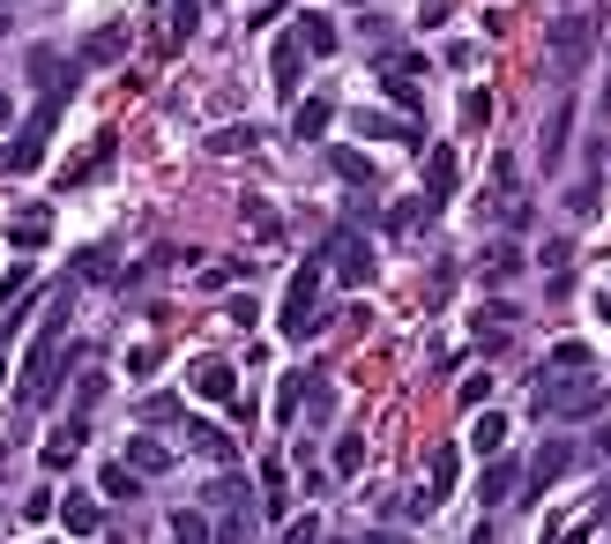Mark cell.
Returning a JSON list of instances; mask_svg holds the SVG:
<instances>
[{"label": "cell", "instance_id": "2", "mask_svg": "<svg viewBox=\"0 0 611 544\" xmlns=\"http://www.w3.org/2000/svg\"><path fill=\"white\" fill-rule=\"evenodd\" d=\"M321 276H328V261L306 253L298 276H291V298H284V335H314L321 329V306H314V298H321Z\"/></svg>", "mask_w": 611, "mask_h": 544}, {"label": "cell", "instance_id": "28", "mask_svg": "<svg viewBox=\"0 0 611 544\" xmlns=\"http://www.w3.org/2000/svg\"><path fill=\"white\" fill-rule=\"evenodd\" d=\"M172 544H209V515L179 507V515H172Z\"/></svg>", "mask_w": 611, "mask_h": 544}, {"label": "cell", "instance_id": "32", "mask_svg": "<svg viewBox=\"0 0 611 544\" xmlns=\"http://www.w3.org/2000/svg\"><path fill=\"white\" fill-rule=\"evenodd\" d=\"M492 120V90H462V127H485Z\"/></svg>", "mask_w": 611, "mask_h": 544}, {"label": "cell", "instance_id": "36", "mask_svg": "<svg viewBox=\"0 0 611 544\" xmlns=\"http://www.w3.org/2000/svg\"><path fill=\"white\" fill-rule=\"evenodd\" d=\"M209 150L224 157V150H254V127H224V134H209Z\"/></svg>", "mask_w": 611, "mask_h": 544}, {"label": "cell", "instance_id": "15", "mask_svg": "<svg viewBox=\"0 0 611 544\" xmlns=\"http://www.w3.org/2000/svg\"><path fill=\"white\" fill-rule=\"evenodd\" d=\"M8 239H15V247H23V253H38L45 239H52V216H45V210H23V216H15V224H8Z\"/></svg>", "mask_w": 611, "mask_h": 544}, {"label": "cell", "instance_id": "45", "mask_svg": "<svg viewBox=\"0 0 611 544\" xmlns=\"http://www.w3.org/2000/svg\"><path fill=\"white\" fill-rule=\"evenodd\" d=\"M597 515H611V485H604V493H597Z\"/></svg>", "mask_w": 611, "mask_h": 544}, {"label": "cell", "instance_id": "48", "mask_svg": "<svg viewBox=\"0 0 611 544\" xmlns=\"http://www.w3.org/2000/svg\"><path fill=\"white\" fill-rule=\"evenodd\" d=\"M0 8H15V0H0Z\"/></svg>", "mask_w": 611, "mask_h": 544}, {"label": "cell", "instance_id": "47", "mask_svg": "<svg viewBox=\"0 0 611 544\" xmlns=\"http://www.w3.org/2000/svg\"><path fill=\"white\" fill-rule=\"evenodd\" d=\"M0 172H8V150H0Z\"/></svg>", "mask_w": 611, "mask_h": 544}, {"label": "cell", "instance_id": "35", "mask_svg": "<svg viewBox=\"0 0 611 544\" xmlns=\"http://www.w3.org/2000/svg\"><path fill=\"white\" fill-rule=\"evenodd\" d=\"M277 544H321V522L314 515H298V522H284V537Z\"/></svg>", "mask_w": 611, "mask_h": 544}, {"label": "cell", "instance_id": "29", "mask_svg": "<svg viewBox=\"0 0 611 544\" xmlns=\"http://www.w3.org/2000/svg\"><path fill=\"white\" fill-rule=\"evenodd\" d=\"M97 485H105L113 500H134V493H142V477H134L127 462H105V477H97Z\"/></svg>", "mask_w": 611, "mask_h": 544}, {"label": "cell", "instance_id": "46", "mask_svg": "<svg viewBox=\"0 0 611 544\" xmlns=\"http://www.w3.org/2000/svg\"><path fill=\"white\" fill-rule=\"evenodd\" d=\"M604 113H611V68H604Z\"/></svg>", "mask_w": 611, "mask_h": 544}, {"label": "cell", "instance_id": "25", "mask_svg": "<svg viewBox=\"0 0 611 544\" xmlns=\"http://www.w3.org/2000/svg\"><path fill=\"white\" fill-rule=\"evenodd\" d=\"M60 522H68L75 537H90V530H97V500H90V493H68V500H60Z\"/></svg>", "mask_w": 611, "mask_h": 544}, {"label": "cell", "instance_id": "14", "mask_svg": "<svg viewBox=\"0 0 611 544\" xmlns=\"http://www.w3.org/2000/svg\"><path fill=\"white\" fill-rule=\"evenodd\" d=\"M127 52V23H105V31H97V38L82 45V60H90V68H113V60H120Z\"/></svg>", "mask_w": 611, "mask_h": 544}, {"label": "cell", "instance_id": "39", "mask_svg": "<svg viewBox=\"0 0 611 544\" xmlns=\"http://www.w3.org/2000/svg\"><path fill=\"white\" fill-rule=\"evenodd\" d=\"M142 418H150V425H172V418H179V395H150V403H142Z\"/></svg>", "mask_w": 611, "mask_h": 544}, {"label": "cell", "instance_id": "22", "mask_svg": "<svg viewBox=\"0 0 611 544\" xmlns=\"http://www.w3.org/2000/svg\"><path fill=\"white\" fill-rule=\"evenodd\" d=\"M328 470H336V477H359V470H366V440H359V433H343V440L328 448Z\"/></svg>", "mask_w": 611, "mask_h": 544}, {"label": "cell", "instance_id": "41", "mask_svg": "<svg viewBox=\"0 0 611 544\" xmlns=\"http://www.w3.org/2000/svg\"><path fill=\"white\" fill-rule=\"evenodd\" d=\"M544 298H552V306H567V298H574V276H567V269H552V284H544Z\"/></svg>", "mask_w": 611, "mask_h": 544}, {"label": "cell", "instance_id": "17", "mask_svg": "<svg viewBox=\"0 0 611 544\" xmlns=\"http://www.w3.org/2000/svg\"><path fill=\"white\" fill-rule=\"evenodd\" d=\"M425 202H388V216H380V232H388V239H410V232H425Z\"/></svg>", "mask_w": 611, "mask_h": 544}, {"label": "cell", "instance_id": "16", "mask_svg": "<svg viewBox=\"0 0 611 544\" xmlns=\"http://www.w3.org/2000/svg\"><path fill=\"white\" fill-rule=\"evenodd\" d=\"M164 462H172V448H164L157 433H142V440H134V448H127V470H134V477H157Z\"/></svg>", "mask_w": 611, "mask_h": 544}, {"label": "cell", "instance_id": "9", "mask_svg": "<svg viewBox=\"0 0 611 544\" xmlns=\"http://www.w3.org/2000/svg\"><path fill=\"white\" fill-rule=\"evenodd\" d=\"M269 83H277V97H298V83H306V45L291 38V31L269 45Z\"/></svg>", "mask_w": 611, "mask_h": 544}, {"label": "cell", "instance_id": "23", "mask_svg": "<svg viewBox=\"0 0 611 544\" xmlns=\"http://www.w3.org/2000/svg\"><path fill=\"white\" fill-rule=\"evenodd\" d=\"M284 493H291L284 456H269V462H261V500H269V515H277V522H284Z\"/></svg>", "mask_w": 611, "mask_h": 544}, {"label": "cell", "instance_id": "13", "mask_svg": "<svg viewBox=\"0 0 611 544\" xmlns=\"http://www.w3.org/2000/svg\"><path fill=\"white\" fill-rule=\"evenodd\" d=\"M82 448H90V418H68L60 433H52V440H45V470H68Z\"/></svg>", "mask_w": 611, "mask_h": 544}, {"label": "cell", "instance_id": "7", "mask_svg": "<svg viewBox=\"0 0 611 544\" xmlns=\"http://www.w3.org/2000/svg\"><path fill=\"white\" fill-rule=\"evenodd\" d=\"M455 150L448 142H433V150H425V194H418V202H425V210H448L455 202V187H462V179H455Z\"/></svg>", "mask_w": 611, "mask_h": 544}, {"label": "cell", "instance_id": "26", "mask_svg": "<svg viewBox=\"0 0 611 544\" xmlns=\"http://www.w3.org/2000/svg\"><path fill=\"white\" fill-rule=\"evenodd\" d=\"M328 120H336V105H328V97H306V105H298V134H306V142H321Z\"/></svg>", "mask_w": 611, "mask_h": 544}, {"label": "cell", "instance_id": "21", "mask_svg": "<svg viewBox=\"0 0 611 544\" xmlns=\"http://www.w3.org/2000/svg\"><path fill=\"white\" fill-rule=\"evenodd\" d=\"M291 38L306 45V52H321V60H328V52H336V23H328V15H298V31H291Z\"/></svg>", "mask_w": 611, "mask_h": 544}, {"label": "cell", "instance_id": "27", "mask_svg": "<svg viewBox=\"0 0 611 544\" xmlns=\"http://www.w3.org/2000/svg\"><path fill=\"white\" fill-rule=\"evenodd\" d=\"M470 448H478V456H500V448H507V418H500V411H485V418H478V433H470Z\"/></svg>", "mask_w": 611, "mask_h": 544}, {"label": "cell", "instance_id": "37", "mask_svg": "<svg viewBox=\"0 0 611 544\" xmlns=\"http://www.w3.org/2000/svg\"><path fill=\"white\" fill-rule=\"evenodd\" d=\"M455 395H462V411H485V395H492V380H485V374H470V380H462V388H455Z\"/></svg>", "mask_w": 611, "mask_h": 544}, {"label": "cell", "instance_id": "44", "mask_svg": "<svg viewBox=\"0 0 611 544\" xmlns=\"http://www.w3.org/2000/svg\"><path fill=\"white\" fill-rule=\"evenodd\" d=\"M366 544H410V537H396V530H373V537Z\"/></svg>", "mask_w": 611, "mask_h": 544}, {"label": "cell", "instance_id": "42", "mask_svg": "<svg viewBox=\"0 0 611 544\" xmlns=\"http://www.w3.org/2000/svg\"><path fill=\"white\" fill-rule=\"evenodd\" d=\"M552 544H589V522H567V530H552Z\"/></svg>", "mask_w": 611, "mask_h": 544}, {"label": "cell", "instance_id": "4", "mask_svg": "<svg viewBox=\"0 0 611 544\" xmlns=\"http://www.w3.org/2000/svg\"><path fill=\"white\" fill-rule=\"evenodd\" d=\"M60 113H68V97H38V113L15 127V142H8V172H31L45 157V142H52V127H60Z\"/></svg>", "mask_w": 611, "mask_h": 544}, {"label": "cell", "instance_id": "6", "mask_svg": "<svg viewBox=\"0 0 611 544\" xmlns=\"http://www.w3.org/2000/svg\"><path fill=\"white\" fill-rule=\"evenodd\" d=\"M567 462H574V448H567V440H544V448H537V462H530V477L515 485V493H522V507H537V500H544V493H552L560 477H567Z\"/></svg>", "mask_w": 611, "mask_h": 544}, {"label": "cell", "instance_id": "33", "mask_svg": "<svg viewBox=\"0 0 611 544\" xmlns=\"http://www.w3.org/2000/svg\"><path fill=\"white\" fill-rule=\"evenodd\" d=\"M298 395H306V374H284V380H277V418H291V411H298Z\"/></svg>", "mask_w": 611, "mask_h": 544}, {"label": "cell", "instance_id": "11", "mask_svg": "<svg viewBox=\"0 0 611 544\" xmlns=\"http://www.w3.org/2000/svg\"><path fill=\"white\" fill-rule=\"evenodd\" d=\"M195 395H202V403H224V411H232V403H239V374H232L224 358H202V366H195Z\"/></svg>", "mask_w": 611, "mask_h": 544}, {"label": "cell", "instance_id": "24", "mask_svg": "<svg viewBox=\"0 0 611 544\" xmlns=\"http://www.w3.org/2000/svg\"><path fill=\"white\" fill-rule=\"evenodd\" d=\"M567 210H574V216H597V150H589V165H581V179L567 187Z\"/></svg>", "mask_w": 611, "mask_h": 544}, {"label": "cell", "instance_id": "12", "mask_svg": "<svg viewBox=\"0 0 611 544\" xmlns=\"http://www.w3.org/2000/svg\"><path fill=\"white\" fill-rule=\"evenodd\" d=\"M515 485H522V462L492 456V470L478 477V500H485V507H507V500H515Z\"/></svg>", "mask_w": 611, "mask_h": 544}, {"label": "cell", "instance_id": "18", "mask_svg": "<svg viewBox=\"0 0 611 544\" xmlns=\"http://www.w3.org/2000/svg\"><path fill=\"white\" fill-rule=\"evenodd\" d=\"M195 448H202L209 462H239V440H232L224 425H209V418H195Z\"/></svg>", "mask_w": 611, "mask_h": 544}, {"label": "cell", "instance_id": "31", "mask_svg": "<svg viewBox=\"0 0 611 544\" xmlns=\"http://www.w3.org/2000/svg\"><path fill=\"white\" fill-rule=\"evenodd\" d=\"M195 31H202V0H179V8H172V38L187 45Z\"/></svg>", "mask_w": 611, "mask_h": 544}, {"label": "cell", "instance_id": "38", "mask_svg": "<svg viewBox=\"0 0 611 544\" xmlns=\"http://www.w3.org/2000/svg\"><path fill=\"white\" fill-rule=\"evenodd\" d=\"M97 395H105V374H82V395H75V418L97 411Z\"/></svg>", "mask_w": 611, "mask_h": 544}, {"label": "cell", "instance_id": "10", "mask_svg": "<svg viewBox=\"0 0 611 544\" xmlns=\"http://www.w3.org/2000/svg\"><path fill=\"white\" fill-rule=\"evenodd\" d=\"M68 314H75V298H68V292H52V306H45V329L31 335V366H23V380L38 374L52 351H60V329H68Z\"/></svg>", "mask_w": 611, "mask_h": 544}, {"label": "cell", "instance_id": "3", "mask_svg": "<svg viewBox=\"0 0 611 544\" xmlns=\"http://www.w3.org/2000/svg\"><path fill=\"white\" fill-rule=\"evenodd\" d=\"M321 261L336 269V276H343V284H351V292H366L373 276H380V253H373V247H366V232H351V224H343V232H336V239L321 247Z\"/></svg>", "mask_w": 611, "mask_h": 544}, {"label": "cell", "instance_id": "8", "mask_svg": "<svg viewBox=\"0 0 611 544\" xmlns=\"http://www.w3.org/2000/svg\"><path fill=\"white\" fill-rule=\"evenodd\" d=\"M567 142H574V97H560L552 113H544V142H537V165L560 172L567 165Z\"/></svg>", "mask_w": 611, "mask_h": 544}, {"label": "cell", "instance_id": "34", "mask_svg": "<svg viewBox=\"0 0 611 544\" xmlns=\"http://www.w3.org/2000/svg\"><path fill=\"white\" fill-rule=\"evenodd\" d=\"M75 276H90V284H97V276H113V247H90L75 261Z\"/></svg>", "mask_w": 611, "mask_h": 544}, {"label": "cell", "instance_id": "1", "mask_svg": "<svg viewBox=\"0 0 611 544\" xmlns=\"http://www.w3.org/2000/svg\"><path fill=\"white\" fill-rule=\"evenodd\" d=\"M530 411H537V418H581V411H604V380H597V374H530Z\"/></svg>", "mask_w": 611, "mask_h": 544}, {"label": "cell", "instance_id": "40", "mask_svg": "<svg viewBox=\"0 0 611 544\" xmlns=\"http://www.w3.org/2000/svg\"><path fill=\"white\" fill-rule=\"evenodd\" d=\"M537 261H544V269H567L574 247H567V239H544V247H537Z\"/></svg>", "mask_w": 611, "mask_h": 544}, {"label": "cell", "instance_id": "49", "mask_svg": "<svg viewBox=\"0 0 611 544\" xmlns=\"http://www.w3.org/2000/svg\"><path fill=\"white\" fill-rule=\"evenodd\" d=\"M0 31H8V23H0Z\"/></svg>", "mask_w": 611, "mask_h": 544}, {"label": "cell", "instance_id": "19", "mask_svg": "<svg viewBox=\"0 0 611 544\" xmlns=\"http://www.w3.org/2000/svg\"><path fill=\"white\" fill-rule=\"evenodd\" d=\"M537 374H589V343H552V358H537Z\"/></svg>", "mask_w": 611, "mask_h": 544}, {"label": "cell", "instance_id": "43", "mask_svg": "<svg viewBox=\"0 0 611 544\" xmlns=\"http://www.w3.org/2000/svg\"><path fill=\"white\" fill-rule=\"evenodd\" d=\"M597 456H611V418H604V425H597Z\"/></svg>", "mask_w": 611, "mask_h": 544}, {"label": "cell", "instance_id": "20", "mask_svg": "<svg viewBox=\"0 0 611 544\" xmlns=\"http://www.w3.org/2000/svg\"><path fill=\"white\" fill-rule=\"evenodd\" d=\"M515 269H522V247H515V239H500V247H492L485 261H478V276H485V284H507Z\"/></svg>", "mask_w": 611, "mask_h": 544}, {"label": "cell", "instance_id": "30", "mask_svg": "<svg viewBox=\"0 0 611 544\" xmlns=\"http://www.w3.org/2000/svg\"><path fill=\"white\" fill-rule=\"evenodd\" d=\"M336 172H343V187H359V194L373 187V165L359 157V150H336Z\"/></svg>", "mask_w": 611, "mask_h": 544}, {"label": "cell", "instance_id": "5", "mask_svg": "<svg viewBox=\"0 0 611 544\" xmlns=\"http://www.w3.org/2000/svg\"><path fill=\"white\" fill-rule=\"evenodd\" d=\"M589 38H597V23H589L581 8H567V15L552 23V68L574 75V68H581V52H589Z\"/></svg>", "mask_w": 611, "mask_h": 544}]
</instances>
